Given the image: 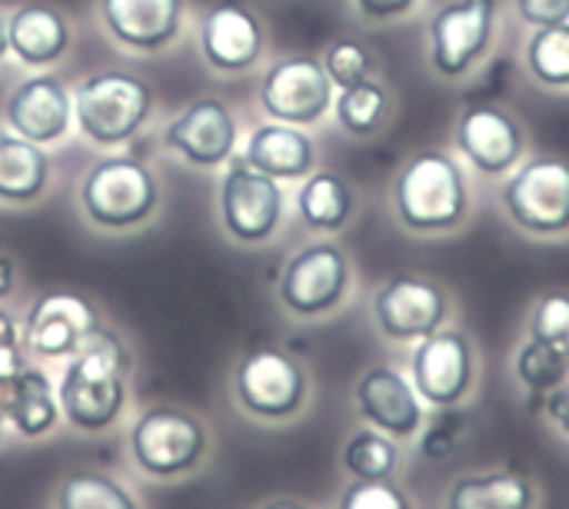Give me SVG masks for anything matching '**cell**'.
Returning <instances> with one entry per match:
<instances>
[{
  "label": "cell",
  "instance_id": "6da1fadb",
  "mask_svg": "<svg viewBox=\"0 0 569 509\" xmlns=\"http://www.w3.org/2000/svg\"><path fill=\"white\" fill-rule=\"evenodd\" d=\"M130 377L133 357L127 343L100 323L83 347L63 360L57 377V403L63 423L80 437H103L130 410Z\"/></svg>",
  "mask_w": 569,
  "mask_h": 509
},
{
  "label": "cell",
  "instance_id": "7a4b0ae2",
  "mask_svg": "<svg viewBox=\"0 0 569 509\" xmlns=\"http://www.w3.org/2000/svg\"><path fill=\"white\" fill-rule=\"evenodd\" d=\"M123 453L137 480L177 487L210 467L217 437L200 413L180 403H150L133 413L123 437Z\"/></svg>",
  "mask_w": 569,
  "mask_h": 509
},
{
  "label": "cell",
  "instance_id": "3957f363",
  "mask_svg": "<svg viewBox=\"0 0 569 509\" xmlns=\"http://www.w3.org/2000/svg\"><path fill=\"white\" fill-rule=\"evenodd\" d=\"M393 217L413 237H450L473 217V187L450 150H420L393 177Z\"/></svg>",
  "mask_w": 569,
  "mask_h": 509
},
{
  "label": "cell",
  "instance_id": "277c9868",
  "mask_svg": "<svg viewBox=\"0 0 569 509\" xmlns=\"http://www.w3.org/2000/svg\"><path fill=\"white\" fill-rule=\"evenodd\" d=\"M230 403L257 427H293L310 413L313 377L290 350L257 347L247 350L230 370Z\"/></svg>",
  "mask_w": 569,
  "mask_h": 509
},
{
  "label": "cell",
  "instance_id": "5b68a950",
  "mask_svg": "<svg viewBox=\"0 0 569 509\" xmlns=\"http://www.w3.org/2000/svg\"><path fill=\"white\" fill-rule=\"evenodd\" d=\"M353 293V263L333 240H313L300 247L280 270L277 300L287 317L317 323L347 307Z\"/></svg>",
  "mask_w": 569,
  "mask_h": 509
},
{
  "label": "cell",
  "instance_id": "8992f818",
  "mask_svg": "<svg viewBox=\"0 0 569 509\" xmlns=\"http://www.w3.org/2000/svg\"><path fill=\"white\" fill-rule=\"evenodd\" d=\"M500 207L507 220L533 240L569 237V160L557 153L527 157L503 177Z\"/></svg>",
  "mask_w": 569,
  "mask_h": 509
},
{
  "label": "cell",
  "instance_id": "52a82bcc",
  "mask_svg": "<svg viewBox=\"0 0 569 509\" xmlns=\"http://www.w3.org/2000/svg\"><path fill=\"white\" fill-rule=\"evenodd\" d=\"M407 373L430 410L470 407L480 387V350L463 327H440L410 347Z\"/></svg>",
  "mask_w": 569,
  "mask_h": 509
},
{
  "label": "cell",
  "instance_id": "ba28073f",
  "mask_svg": "<svg viewBox=\"0 0 569 509\" xmlns=\"http://www.w3.org/2000/svg\"><path fill=\"white\" fill-rule=\"evenodd\" d=\"M450 290L423 273H393L370 297L373 330L393 347H413L440 327L453 323Z\"/></svg>",
  "mask_w": 569,
  "mask_h": 509
},
{
  "label": "cell",
  "instance_id": "9c48e42d",
  "mask_svg": "<svg viewBox=\"0 0 569 509\" xmlns=\"http://www.w3.org/2000/svg\"><path fill=\"white\" fill-rule=\"evenodd\" d=\"M497 0H447L427 23V60L440 80L470 77L497 43Z\"/></svg>",
  "mask_w": 569,
  "mask_h": 509
},
{
  "label": "cell",
  "instance_id": "30bf717a",
  "mask_svg": "<svg viewBox=\"0 0 569 509\" xmlns=\"http://www.w3.org/2000/svg\"><path fill=\"white\" fill-rule=\"evenodd\" d=\"M157 180L133 157L97 160L80 187V207L100 230H133L157 213Z\"/></svg>",
  "mask_w": 569,
  "mask_h": 509
},
{
  "label": "cell",
  "instance_id": "8fae6325",
  "mask_svg": "<svg viewBox=\"0 0 569 509\" xmlns=\"http://www.w3.org/2000/svg\"><path fill=\"white\" fill-rule=\"evenodd\" d=\"M153 90L123 70H100L87 77L73 93V120L93 143H123L150 117Z\"/></svg>",
  "mask_w": 569,
  "mask_h": 509
},
{
  "label": "cell",
  "instance_id": "7c38bea8",
  "mask_svg": "<svg viewBox=\"0 0 569 509\" xmlns=\"http://www.w3.org/2000/svg\"><path fill=\"white\" fill-rule=\"evenodd\" d=\"M453 150L480 177H510L527 160V130L520 117L497 100H477L457 117Z\"/></svg>",
  "mask_w": 569,
  "mask_h": 509
},
{
  "label": "cell",
  "instance_id": "4fadbf2b",
  "mask_svg": "<svg viewBox=\"0 0 569 509\" xmlns=\"http://www.w3.org/2000/svg\"><path fill=\"white\" fill-rule=\"evenodd\" d=\"M353 410L363 427H373L400 443H413L430 417L410 373L397 363H373L353 383Z\"/></svg>",
  "mask_w": 569,
  "mask_h": 509
},
{
  "label": "cell",
  "instance_id": "5bb4252c",
  "mask_svg": "<svg viewBox=\"0 0 569 509\" xmlns=\"http://www.w3.org/2000/svg\"><path fill=\"white\" fill-rule=\"evenodd\" d=\"M220 220L240 247L267 243L283 220L280 180L260 173L243 157H230V170L220 187Z\"/></svg>",
  "mask_w": 569,
  "mask_h": 509
},
{
  "label": "cell",
  "instance_id": "9a60e30c",
  "mask_svg": "<svg viewBox=\"0 0 569 509\" xmlns=\"http://www.w3.org/2000/svg\"><path fill=\"white\" fill-rule=\"evenodd\" d=\"M100 323H103V317L97 313V307L87 297L70 293V290H53L30 303V310L20 323V337H23L30 360L63 363L83 347V340Z\"/></svg>",
  "mask_w": 569,
  "mask_h": 509
},
{
  "label": "cell",
  "instance_id": "2e32d148",
  "mask_svg": "<svg viewBox=\"0 0 569 509\" xmlns=\"http://www.w3.org/2000/svg\"><path fill=\"white\" fill-rule=\"evenodd\" d=\"M260 107L267 117L293 127H310L333 107V80L320 57L293 53L277 60L260 80Z\"/></svg>",
  "mask_w": 569,
  "mask_h": 509
},
{
  "label": "cell",
  "instance_id": "e0dca14e",
  "mask_svg": "<svg viewBox=\"0 0 569 509\" xmlns=\"http://www.w3.org/2000/svg\"><path fill=\"white\" fill-rule=\"evenodd\" d=\"M163 143L193 167H220L233 157L237 123L223 100H193L163 133Z\"/></svg>",
  "mask_w": 569,
  "mask_h": 509
},
{
  "label": "cell",
  "instance_id": "ac0fdd59",
  "mask_svg": "<svg viewBox=\"0 0 569 509\" xmlns=\"http://www.w3.org/2000/svg\"><path fill=\"white\" fill-rule=\"evenodd\" d=\"M0 403H3L7 430L23 443H43L63 423L57 403V383L37 363H27L10 383L0 387Z\"/></svg>",
  "mask_w": 569,
  "mask_h": 509
},
{
  "label": "cell",
  "instance_id": "d6986e66",
  "mask_svg": "<svg viewBox=\"0 0 569 509\" xmlns=\"http://www.w3.org/2000/svg\"><path fill=\"white\" fill-rule=\"evenodd\" d=\"M543 487L520 467H487L453 477L440 509H540Z\"/></svg>",
  "mask_w": 569,
  "mask_h": 509
},
{
  "label": "cell",
  "instance_id": "ffe728a7",
  "mask_svg": "<svg viewBox=\"0 0 569 509\" xmlns=\"http://www.w3.org/2000/svg\"><path fill=\"white\" fill-rule=\"evenodd\" d=\"M200 47L213 70L243 73L263 53V23L240 3H220L203 17Z\"/></svg>",
  "mask_w": 569,
  "mask_h": 509
},
{
  "label": "cell",
  "instance_id": "44dd1931",
  "mask_svg": "<svg viewBox=\"0 0 569 509\" xmlns=\"http://www.w3.org/2000/svg\"><path fill=\"white\" fill-rule=\"evenodd\" d=\"M73 103L57 77H30L7 100V123L13 133L33 143H53L67 133Z\"/></svg>",
  "mask_w": 569,
  "mask_h": 509
},
{
  "label": "cell",
  "instance_id": "7402d4cb",
  "mask_svg": "<svg viewBox=\"0 0 569 509\" xmlns=\"http://www.w3.org/2000/svg\"><path fill=\"white\" fill-rule=\"evenodd\" d=\"M100 17L123 47L153 53L180 33L183 0H100Z\"/></svg>",
  "mask_w": 569,
  "mask_h": 509
},
{
  "label": "cell",
  "instance_id": "603a6c76",
  "mask_svg": "<svg viewBox=\"0 0 569 509\" xmlns=\"http://www.w3.org/2000/svg\"><path fill=\"white\" fill-rule=\"evenodd\" d=\"M240 157L273 180H303L313 173V163H317L313 140L300 127L280 123V120L260 123L250 133Z\"/></svg>",
  "mask_w": 569,
  "mask_h": 509
},
{
  "label": "cell",
  "instance_id": "cb8c5ba5",
  "mask_svg": "<svg viewBox=\"0 0 569 509\" xmlns=\"http://www.w3.org/2000/svg\"><path fill=\"white\" fill-rule=\"evenodd\" d=\"M407 460V443L363 423L350 430L340 447V470L347 480H403Z\"/></svg>",
  "mask_w": 569,
  "mask_h": 509
},
{
  "label": "cell",
  "instance_id": "d4e9b609",
  "mask_svg": "<svg viewBox=\"0 0 569 509\" xmlns=\"http://www.w3.org/2000/svg\"><path fill=\"white\" fill-rule=\"evenodd\" d=\"M50 509H143V503L123 477L100 467H77L57 480Z\"/></svg>",
  "mask_w": 569,
  "mask_h": 509
},
{
  "label": "cell",
  "instance_id": "484cf974",
  "mask_svg": "<svg viewBox=\"0 0 569 509\" xmlns=\"http://www.w3.org/2000/svg\"><path fill=\"white\" fill-rule=\"evenodd\" d=\"M7 37H10V50L30 67L53 63L70 43L67 20L57 10L37 3L13 10V17L7 20Z\"/></svg>",
  "mask_w": 569,
  "mask_h": 509
},
{
  "label": "cell",
  "instance_id": "4316f807",
  "mask_svg": "<svg viewBox=\"0 0 569 509\" xmlns=\"http://www.w3.org/2000/svg\"><path fill=\"white\" fill-rule=\"evenodd\" d=\"M297 213L313 233H340L357 213V197L340 173L313 170L297 193Z\"/></svg>",
  "mask_w": 569,
  "mask_h": 509
},
{
  "label": "cell",
  "instance_id": "83f0119b",
  "mask_svg": "<svg viewBox=\"0 0 569 509\" xmlns=\"http://www.w3.org/2000/svg\"><path fill=\"white\" fill-rule=\"evenodd\" d=\"M50 183V160L20 133H0V200L30 203Z\"/></svg>",
  "mask_w": 569,
  "mask_h": 509
},
{
  "label": "cell",
  "instance_id": "f1b7e54d",
  "mask_svg": "<svg viewBox=\"0 0 569 509\" xmlns=\"http://www.w3.org/2000/svg\"><path fill=\"white\" fill-rule=\"evenodd\" d=\"M333 113H337V123L350 137H373L387 127L393 113V97L380 80L370 77L353 87H343L333 97Z\"/></svg>",
  "mask_w": 569,
  "mask_h": 509
},
{
  "label": "cell",
  "instance_id": "f546056e",
  "mask_svg": "<svg viewBox=\"0 0 569 509\" xmlns=\"http://www.w3.org/2000/svg\"><path fill=\"white\" fill-rule=\"evenodd\" d=\"M510 373H513L517 387L527 393V400H533V397H543V393H550V390H557V387L567 383L569 360L563 353L550 350L547 343H540L533 337H523L513 347Z\"/></svg>",
  "mask_w": 569,
  "mask_h": 509
},
{
  "label": "cell",
  "instance_id": "4dcf8cb0",
  "mask_svg": "<svg viewBox=\"0 0 569 509\" xmlns=\"http://www.w3.org/2000/svg\"><path fill=\"white\" fill-rule=\"evenodd\" d=\"M523 67L527 73L557 93L569 90V23L537 27L523 43Z\"/></svg>",
  "mask_w": 569,
  "mask_h": 509
},
{
  "label": "cell",
  "instance_id": "1f68e13d",
  "mask_svg": "<svg viewBox=\"0 0 569 509\" xmlns=\"http://www.w3.org/2000/svg\"><path fill=\"white\" fill-rule=\"evenodd\" d=\"M473 410L470 407H450V410H430L420 437L413 440V450L427 463H443L460 450V443L470 437Z\"/></svg>",
  "mask_w": 569,
  "mask_h": 509
},
{
  "label": "cell",
  "instance_id": "d6a6232c",
  "mask_svg": "<svg viewBox=\"0 0 569 509\" xmlns=\"http://www.w3.org/2000/svg\"><path fill=\"white\" fill-rule=\"evenodd\" d=\"M527 337L547 343L550 350L563 353L569 360V293L567 290H547L533 300Z\"/></svg>",
  "mask_w": 569,
  "mask_h": 509
},
{
  "label": "cell",
  "instance_id": "836d02e7",
  "mask_svg": "<svg viewBox=\"0 0 569 509\" xmlns=\"http://www.w3.org/2000/svg\"><path fill=\"white\" fill-rule=\"evenodd\" d=\"M333 509H420L403 480H347Z\"/></svg>",
  "mask_w": 569,
  "mask_h": 509
},
{
  "label": "cell",
  "instance_id": "e575fe53",
  "mask_svg": "<svg viewBox=\"0 0 569 509\" xmlns=\"http://www.w3.org/2000/svg\"><path fill=\"white\" fill-rule=\"evenodd\" d=\"M323 70L333 80V87L343 90V87H353L360 80H370L373 70H377V60H373V53L357 37H340V40H333L327 47Z\"/></svg>",
  "mask_w": 569,
  "mask_h": 509
},
{
  "label": "cell",
  "instance_id": "d590c367",
  "mask_svg": "<svg viewBox=\"0 0 569 509\" xmlns=\"http://www.w3.org/2000/svg\"><path fill=\"white\" fill-rule=\"evenodd\" d=\"M513 13L530 30L569 23V0H513Z\"/></svg>",
  "mask_w": 569,
  "mask_h": 509
},
{
  "label": "cell",
  "instance_id": "8d00e7d4",
  "mask_svg": "<svg viewBox=\"0 0 569 509\" xmlns=\"http://www.w3.org/2000/svg\"><path fill=\"white\" fill-rule=\"evenodd\" d=\"M527 403L533 407V413L543 417V423H547L557 437L569 440V380L563 387H557V390H550V393H543V397H533V400H527Z\"/></svg>",
  "mask_w": 569,
  "mask_h": 509
},
{
  "label": "cell",
  "instance_id": "74e56055",
  "mask_svg": "<svg viewBox=\"0 0 569 509\" xmlns=\"http://www.w3.org/2000/svg\"><path fill=\"white\" fill-rule=\"evenodd\" d=\"M420 0H353L357 13L370 23H393L417 10Z\"/></svg>",
  "mask_w": 569,
  "mask_h": 509
},
{
  "label": "cell",
  "instance_id": "f35d334b",
  "mask_svg": "<svg viewBox=\"0 0 569 509\" xmlns=\"http://www.w3.org/2000/svg\"><path fill=\"white\" fill-rule=\"evenodd\" d=\"M27 363H33V360H30L23 340H17V343H0V387L10 383Z\"/></svg>",
  "mask_w": 569,
  "mask_h": 509
},
{
  "label": "cell",
  "instance_id": "ab89813d",
  "mask_svg": "<svg viewBox=\"0 0 569 509\" xmlns=\"http://www.w3.org/2000/svg\"><path fill=\"white\" fill-rule=\"evenodd\" d=\"M13 287H17V263L7 253H0V300H7Z\"/></svg>",
  "mask_w": 569,
  "mask_h": 509
},
{
  "label": "cell",
  "instance_id": "60d3db41",
  "mask_svg": "<svg viewBox=\"0 0 569 509\" xmlns=\"http://www.w3.org/2000/svg\"><path fill=\"white\" fill-rule=\"evenodd\" d=\"M17 340H23V337H20V323L13 320L10 310L0 307V343H17Z\"/></svg>",
  "mask_w": 569,
  "mask_h": 509
},
{
  "label": "cell",
  "instance_id": "b9f144b4",
  "mask_svg": "<svg viewBox=\"0 0 569 509\" xmlns=\"http://www.w3.org/2000/svg\"><path fill=\"white\" fill-rule=\"evenodd\" d=\"M253 509H320V507H313V503H307V500H300V497H270V500L257 503Z\"/></svg>",
  "mask_w": 569,
  "mask_h": 509
},
{
  "label": "cell",
  "instance_id": "7bdbcfd3",
  "mask_svg": "<svg viewBox=\"0 0 569 509\" xmlns=\"http://www.w3.org/2000/svg\"><path fill=\"white\" fill-rule=\"evenodd\" d=\"M7 50H10V37H7V20L0 17V60L7 57Z\"/></svg>",
  "mask_w": 569,
  "mask_h": 509
},
{
  "label": "cell",
  "instance_id": "ee69618b",
  "mask_svg": "<svg viewBox=\"0 0 569 509\" xmlns=\"http://www.w3.org/2000/svg\"><path fill=\"white\" fill-rule=\"evenodd\" d=\"M7 433H10V430H7V417H3V403H0V443L7 440Z\"/></svg>",
  "mask_w": 569,
  "mask_h": 509
}]
</instances>
